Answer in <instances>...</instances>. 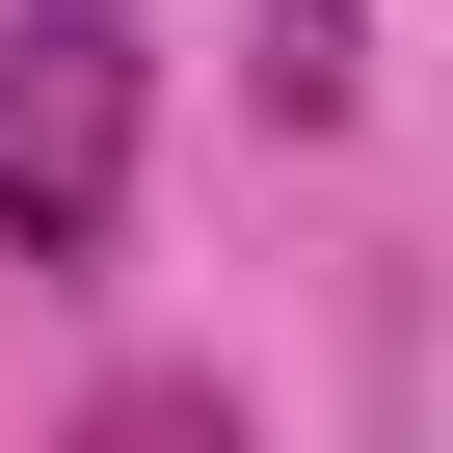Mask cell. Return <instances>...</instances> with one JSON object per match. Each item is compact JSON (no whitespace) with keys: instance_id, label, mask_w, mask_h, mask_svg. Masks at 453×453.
<instances>
[{"instance_id":"6da1fadb","label":"cell","mask_w":453,"mask_h":453,"mask_svg":"<svg viewBox=\"0 0 453 453\" xmlns=\"http://www.w3.org/2000/svg\"><path fill=\"white\" fill-rule=\"evenodd\" d=\"M134 0H0V241L27 267H107V213H134Z\"/></svg>"},{"instance_id":"7a4b0ae2","label":"cell","mask_w":453,"mask_h":453,"mask_svg":"<svg viewBox=\"0 0 453 453\" xmlns=\"http://www.w3.org/2000/svg\"><path fill=\"white\" fill-rule=\"evenodd\" d=\"M81 453H241V400H187V373H134V400H107Z\"/></svg>"}]
</instances>
